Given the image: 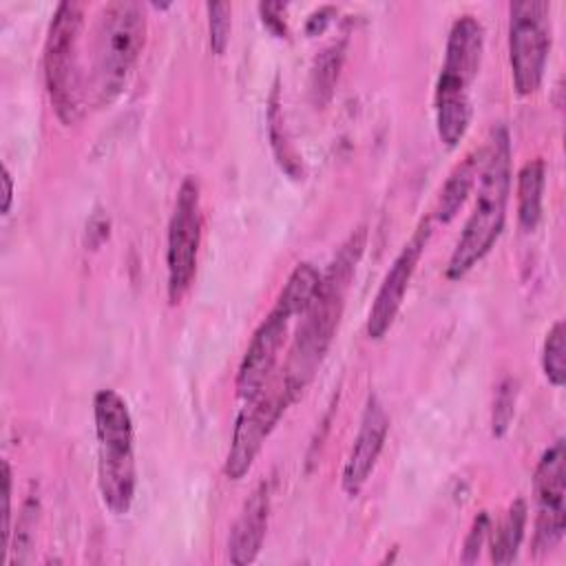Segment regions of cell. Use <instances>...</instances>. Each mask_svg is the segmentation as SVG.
<instances>
[{
  "mask_svg": "<svg viewBox=\"0 0 566 566\" xmlns=\"http://www.w3.org/2000/svg\"><path fill=\"white\" fill-rule=\"evenodd\" d=\"M367 245V228L358 226L343 241L327 270L321 274V285L310 307L301 314L294 340L287 352L285 367L281 371L287 389L298 398L316 376L332 340L338 329L347 290L356 274V265Z\"/></svg>",
  "mask_w": 566,
  "mask_h": 566,
  "instance_id": "1",
  "label": "cell"
},
{
  "mask_svg": "<svg viewBox=\"0 0 566 566\" xmlns=\"http://www.w3.org/2000/svg\"><path fill=\"white\" fill-rule=\"evenodd\" d=\"M475 188L473 210L444 270L449 281H458L473 270L493 250L504 230L511 192V137L502 124L491 128L486 144L480 148Z\"/></svg>",
  "mask_w": 566,
  "mask_h": 566,
  "instance_id": "2",
  "label": "cell"
},
{
  "mask_svg": "<svg viewBox=\"0 0 566 566\" xmlns=\"http://www.w3.org/2000/svg\"><path fill=\"white\" fill-rule=\"evenodd\" d=\"M484 53V29L471 13H462L453 20L444 62L436 82L433 108L436 130L447 148H455L471 124V84L478 77Z\"/></svg>",
  "mask_w": 566,
  "mask_h": 566,
  "instance_id": "3",
  "label": "cell"
},
{
  "mask_svg": "<svg viewBox=\"0 0 566 566\" xmlns=\"http://www.w3.org/2000/svg\"><path fill=\"white\" fill-rule=\"evenodd\" d=\"M146 9L133 0L102 7L93 40V97L99 106L113 104L126 88L146 42Z\"/></svg>",
  "mask_w": 566,
  "mask_h": 566,
  "instance_id": "4",
  "label": "cell"
},
{
  "mask_svg": "<svg viewBox=\"0 0 566 566\" xmlns=\"http://www.w3.org/2000/svg\"><path fill=\"white\" fill-rule=\"evenodd\" d=\"M97 436V486L113 515H126L135 500L137 469L133 449V418L115 389H99L93 398Z\"/></svg>",
  "mask_w": 566,
  "mask_h": 566,
  "instance_id": "5",
  "label": "cell"
},
{
  "mask_svg": "<svg viewBox=\"0 0 566 566\" xmlns=\"http://www.w3.org/2000/svg\"><path fill=\"white\" fill-rule=\"evenodd\" d=\"M84 7L64 0L55 7L44 40V82L51 106L62 124H75L84 113V75L80 62V38Z\"/></svg>",
  "mask_w": 566,
  "mask_h": 566,
  "instance_id": "6",
  "label": "cell"
},
{
  "mask_svg": "<svg viewBox=\"0 0 566 566\" xmlns=\"http://www.w3.org/2000/svg\"><path fill=\"white\" fill-rule=\"evenodd\" d=\"M548 13L542 0L509 4V66L517 95H533L542 86L551 49Z\"/></svg>",
  "mask_w": 566,
  "mask_h": 566,
  "instance_id": "7",
  "label": "cell"
},
{
  "mask_svg": "<svg viewBox=\"0 0 566 566\" xmlns=\"http://www.w3.org/2000/svg\"><path fill=\"white\" fill-rule=\"evenodd\" d=\"M294 400L296 398L287 389L283 376L268 382L254 398L245 400L237 416L230 449L223 462V473L228 480H241L252 469L268 436L274 431L276 422Z\"/></svg>",
  "mask_w": 566,
  "mask_h": 566,
  "instance_id": "8",
  "label": "cell"
},
{
  "mask_svg": "<svg viewBox=\"0 0 566 566\" xmlns=\"http://www.w3.org/2000/svg\"><path fill=\"white\" fill-rule=\"evenodd\" d=\"M201 243V186L195 175H186L179 184L172 217L168 223L166 270L168 301L175 305L188 292Z\"/></svg>",
  "mask_w": 566,
  "mask_h": 566,
  "instance_id": "9",
  "label": "cell"
},
{
  "mask_svg": "<svg viewBox=\"0 0 566 566\" xmlns=\"http://www.w3.org/2000/svg\"><path fill=\"white\" fill-rule=\"evenodd\" d=\"M566 453L564 438H557L539 458L533 475L535 491V535L537 553H551L564 537L566 524Z\"/></svg>",
  "mask_w": 566,
  "mask_h": 566,
  "instance_id": "10",
  "label": "cell"
},
{
  "mask_svg": "<svg viewBox=\"0 0 566 566\" xmlns=\"http://www.w3.org/2000/svg\"><path fill=\"white\" fill-rule=\"evenodd\" d=\"M429 237H431V221L424 219V221H420V226L416 228L411 239L400 248L394 263L389 265V270L374 296V303L369 307V316H367V336L371 340H380L391 329V325L402 307L411 276L418 268V261L427 248Z\"/></svg>",
  "mask_w": 566,
  "mask_h": 566,
  "instance_id": "11",
  "label": "cell"
},
{
  "mask_svg": "<svg viewBox=\"0 0 566 566\" xmlns=\"http://www.w3.org/2000/svg\"><path fill=\"white\" fill-rule=\"evenodd\" d=\"M287 323H290V316L272 307L270 314L261 321V325L252 334V340L241 358L237 380H234L237 396L243 402L254 398L268 385L287 334Z\"/></svg>",
  "mask_w": 566,
  "mask_h": 566,
  "instance_id": "12",
  "label": "cell"
},
{
  "mask_svg": "<svg viewBox=\"0 0 566 566\" xmlns=\"http://www.w3.org/2000/svg\"><path fill=\"white\" fill-rule=\"evenodd\" d=\"M387 431H389L387 409L376 394H369L360 416L358 433L354 438L352 451L343 467V491L349 497H356L367 484V480L371 478L376 462L380 458V451L385 447Z\"/></svg>",
  "mask_w": 566,
  "mask_h": 566,
  "instance_id": "13",
  "label": "cell"
},
{
  "mask_svg": "<svg viewBox=\"0 0 566 566\" xmlns=\"http://www.w3.org/2000/svg\"><path fill=\"white\" fill-rule=\"evenodd\" d=\"M268 517H270V486L261 482L243 502V509L230 531L228 557L232 564L243 566L256 559L268 531Z\"/></svg>",
  "mask_w": 566,
  "mask_h": 566,
  "instance_id": "14",
  "label": "cell"
},
{
  "mask_svg": "<svg viewBox=\"0 0 566 566\" xmlns=\"http://www.w3.org/2000/svg\"><path fill=\"white\" fill-rule=\"evenodd\" d=\"M546 166L542 157L528 159L517 172V221L524 232H533L542 219Z\"/></svg>",
  "mask_w": 566,
  "mask_h": 566,
  "instance_id": "15",
  "label": "cell"
},
{
  "mask_svg": "<svg viewBox=\"0 0 566 566\" xmlns=\"http://www.w3.org/2000/svg\"><path fill=\"white\" fill-rule=\"evenodd\" d=\"M478 164H480V148L473 150L471 155H467L453 170L451 175L447 177L442 190H440V197H438V203H436V212L433 217L442 223L451 221L458 210L462 208V203L467 201L471 188L475 186V179H478Z\"/></svg>",
  "mask_w": 566,
  "mask_h": 566,
  "instance_id": "16",
  "label": "cell"
},
{
  "mask_svg": "<svg viewBox=\"0 0 566 566\" xmlns=\"http://www.w3.org/2000/svg\"><path fill=\"white\" fill-rule=\"evenodd\" d=\"M318 285H321L318 268L310 261H301V263H296V268L290 272L285 285L281 287V292L274 301V307L281 310L290 318L301 316L310 307L312 298L316 296Z\"/></svg>",
  "mask_w": 566,
  "mask_h": 566,
  "instance_id": "17",
  "label": "cell"
},
{
  "mask_svg": "<svg viewBox=\"0 0 566 566\" xmlns=\"http://www.w3.org/2000/svg\"><path fill=\"white\" fill-rule=\"evenodd\" d=\"M526 517H528L526 502L522 497L513 500L504 517L495 524V531L491 537V559L495 564H511L517 557V551L526 531Z\"/></svg>",
  "mask_w": 566,
  "mask_h": 566,
  "instance_id": "18",
  "label": "cell"
},
{
  "mask_svg": "<svg viewBox=\"0 0 566 566\" xmlns=\"http://www.w3.org/2000/svg\"><path fill=\"white\" fill-rule=\"evenodd\" d=\"M268 135H270V144H272L276 164L292 179H301L303 177V161H301V155L296 153L294 144L290 142V135H287V128H285L279 84H274V88L270 93V102H268Z\"/></svg>",
  "mask_w": 566,
  "mask_h": 566,
  "instance_id": "19",
  "label": "cell"
},
{
  "mask_svg": "<svg viewBox=\"0 0 566 566\" xmlns=\"http://www.w3.org/2000/svg\"><path fill=\"white\" fill-rule=\"evenodd\" d=\"M343 60H345V40H338L325 46L314 57L312 71H310V97L316 108H323L332 99Z\"/></svg>",
  "mask_w": 566,
  "mask_h": 566,
  "instance_id": "20",
  "label": "cell"
},
{
  "mask_svg": "<svg viewBox=\"0 0 566 566\" xmlns=\"http://www.w3.org/2000/svg\"><path fill=\"white\" fill-rule=\"evenodd\" d=\"M564 321H555L553 327L546 332L544 349H542V369L544 376L553 387H562L566 380V363H564Z\"/></svg>",
  "mask_w": 566,
  "mask_h": 566,
  "instance_id": "21",
  "label": "cell"
},
{
  "mask_svg": "<svg viewBox=\"0 0 566 566\" xmlns=\"http://www.w3.org/2000/svg\"><path fill=\"white\" fill-rule=\"evenodd\" d=\"M515 402H517V380L515 378H504L497 385L495 400H493V411H491V433L495 438H502L515 416Z\"/></svg>",
  "mask_w": 566,
  "mask_h": 566,
  "instance_id": "22",
  "label": "cell"
},
{
  "mask_svg": "<svg viewBox=\"0 0 566 566\" xmlns=\"http://www.w3.org/2000/svg\"><path fill=\"white\" fill-rule=\"evenodd\" d=\"M208 38L210 49L214 55H223L230 42V29H232V7L228 2H208Z\"/></svg>",
  "mask_w": 566,
  "mask_h": 566,
  "instance_id": "23",
  "label": "cell"
},
{
  "mask_svg": "<svg viewBox=\"0 0 566 566\" xmlns=\"http://www.w3.org/2000/svg\"><path fill=\"white\" fill-rule=\"evenodd\" d=\"M489 533H491V517H489L486 511H480L473 517L471 528H469L467 539H464V546H462V562L464 564H473L480 557V551H482Z\"/></svg>",
  "mask_w": 566,
  "mask_h": 566,
  "instance_id": "24",
  "label": "cell"
},
{
  "mask_svg": "<svg viewBox=\"0 0 566 566\" xmlns=\"http://www.w3.org/2000/svg\"><path fill=\"white\" fill-rule=\"evenodd\" d=\"M11 546V467L2 460V562Z\"/></svg>",
  "mask_w": 566,
  "mask_h": 566,
  "instance_id": "25",
  "label": "cell"
},
{
  "mask_svg": "<svg viewBox=\"0 0 566 566\" xmlns=\"http://www.w3.org/2000/svg\"><path fill=\"white\" fill-rule=\"evenodd\" d=\"M259 13H261V20L263 24L276 33L279 38H283L287 33V27H285V4L281 2H261L259 4Z\"/></svg>",
  "mask_w": 566,
  "mask_h": 566,
  "instance_id": "26",
  "label": "cell"
},
{
  "mask_svg": "<svg viewBox=\"0 0 566 566\" xmlns=\"http://www.w3.org/2000/svg\"><path fill=\"white\" fill-rule=\"evenodd\" d=\"M334 13H336L334 7H318V9L307 18V24H305L307 33H310V35L323 33V31L327 29V24L332 22V15H334Z\"/></svg>",
  "mask_w": 566,
  "mask_h": 566,
  "instance_id": "27",
  "label": "cell"
},
{
  "mask_svg": "<svg viewBox=\"0 0 566 566\" xmlns=\"http://www.w3.org/2000/svg\"><path fill=\"white\" fill-rule=\"evenodd\" d=\"M2 186H4L2 214H7V212H9V208H11V199H13V179H11V172H9V168H7V166L2 168Z\"/></svg>",
  "mask_w": 566,
  "mask_h": 566,
  "instance_id": "28",
  "label": "cell"
}]
</instances>
